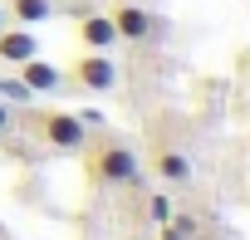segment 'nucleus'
<instances>
[{
  "mask_svg": "<svg viewBox=\"0 0 250 240\" xmlns=\"http://www.w3.org/2000/svg\"><path fill=\"white\" fill-rule=\"evenodd\" d=\"M83 172L93 186L118 191V186H133L143 177V162L123 138H93V142H83Z\"/></svg>",
  "mask_w": 250,
  "mask_h": 240,
  "instance_id": "obj_1",
  "label": "nucleus"
},
{
  "mask_svg": "<svg viewBox=\"0 0 250 240\" xmlns=\"http://www.w3.org/2000/svg\"><path fill=\"white\" fill-rule=\"evenodd\" d=\"M25 123H30V133H35V138H40L49 152H83V142H88V128L79 123L74 113H64V108L30 113Z\"/></svg>",
  "mask_w": 250,
  "mask_h": 240,
  "instance_id": "obj_2",
  "label": "nucleus"
},
{
  "mask_svg": "<svg viewBox=\"0 0 250 240\" xmlns=\"http://www.w3.org/2000/svg\"><path fill=\"white\" fill-rule=\"evenodd\" d=\"M64 83H79L83 93H113L118 88V64L108 59V49H83L69 64V79Z\"/></svg>",
  "mask_w": 250,
  "mask_h": 240,
  "instance_id": "obj_3",
  "label": "nucleus"
},
{
  "mask_svg": "<svg viewBox=\"0 0 250 240\" xmlns=\"http://www.w3.org/2000/svg\"><path fill=\"white\" fill-rule=\"evenodd\" d=\"M108 20H113L118 40H128V44H152V40H157V20H152V10L133 5V0H123L118 10H108Z\"/></svg>",
  "mask_w": 250,
  "mask_h": 240,
  "instance_id": "obj_4",
  "label": "nucleus"
},
{
  "mask_svg": "<svg viewBox=\"0 0 250 240\" xmlns=\"http://www.w3.org/2000/svg\"><path fill=\"white\" fill-rule=\"evenodd\" d=\"M35 54H40V40H35L30 25H5V30H0V64H15L20 69Z\"/></svg>",
  "mask_w": 250,
  "mask_h": 240,
  "instance_id": "obj_5",
  "label": "nucleus"
},
{
  "mask_svg": "<svg viewBox=\"0 0 250 240\" xmlns=\"http://www.w3.org/2000/svg\"><path fill=\"white\" fill-rule=\"evenodd\" d=\"M20 83H25L30 93H59V88H64V69L35 54V59H25V64H20Z\"/></svg>",
  "mask_w": 250,
  "mask_h": 240,
  "instance_id": "obj_6",
  "label": "nucleus"
},
{
  "mask_svg": "<svg viewBox=\"0 0 250 240\" xmlns=\"http://www.w3.org/2000/svg\"><path fill=\"white\" fill-rule=\"evenodd\" d=\"M79 44H83V49H113V44H118V30H113V20H108L103 10H88V15H79Z\"/></svg>",
  "mask_w": 250,
  "mask_h": 240,
  "instance_id": "obj_7",
  "label": "nucleus"
},
{
  "mask_svg": "<svg viewBox=\"0 0 250 240\" xmlns=\"http://www.w3.org/2000/svg\"><path fill=\"white\" fill-rule=\"evenodd\" d=\"M152 172H157L167 186H187V181H191V157L177 152V147H157V152H152Z\"/></svg>",
  "mask_w": 250,
  "mask_h": 240,
  "instance_id": "obj_8",
  "label": "nucleus"
},
{
  "mask_svg": "<svg viewBox=\"0 0 250 240\" xmlns=\"http://www.w3.org/2000/svg\"><path fill=\"white\" fill-rule=\"evenodd\" d=\"M5 20H15V25H44V20H54V0H10Z\"/></svg>",
  "mask_w": 250,
  "mask_h": 240,
  "instance_id": "obj_9",
  "label": "nucleus"
},
{
  "mask_svg": "<svg viewBox=\"0 0 250 240\" xmlns=\"http://www.w3.org/2000/svg\"><path fill=\"white\" fill-rule=\"evenodd\" d=\"M191 235H196V225H191L187 216H177V220L167 216V220L157 225V240H191Z\"/></svg>",
  "mask_w": 250,
  "mask_h": 240,
  "instance_id": "obj_10",
  "label": "nucleus"
},
{
  "mask_svg": "<svg viewBox=\"0 0 250 240\" xmlns=\"http://www.w3.org/2000/svg\"><path fill=\"white\" fill-rule=\"evenodd\" d=\"M0 98H5V103H30L35 93H30L20 79H0Z\"/></svg>",
  "mask_w": 250,
  "mask_h": 240,
  "instance_id": "obj_11",
  "label": "nucleus"
},
{
  "mask_svg": "<svg viewBox=\"0 0 250 240\" xmlns=\"http://www.w3.org/2000/svg\"><path fill=\"white\" fill-rule=\"evenodd\" d=\"M147 216H152V220H157V225H162V220H167V216H172V196H167V191H157V196H152V201H147Z\"/></svg>",
  "mask_w": 250,
  "mask_h": 240,
  "instance_id": "obj_12",
  "label": "nucleus"
},
{
  "mask_svg": "<svg viewBox=\"0 0 250 240\" xmlns=\"http://www.w3.org/2000/svg\"><path fill=\"white\" fill-rule=\"evenodd\" d=\"M74 118H79L83 128H103V113H98V108H83V113H74Z\"/></svg>",
  "mask_w": 250,
  "mask_h": 240,
  "instance_id": "obj_13",
  "label": "nucleus"
},
{
  "mask_svg": "<svg viewBox=\"0 0 250 240\" xmlns=\"http://www.w3.org/2000/svg\"><path fill=\"white\" fill-rule=\"evenodd\" d=\"M10 118H15V113H10V103H5V98H0V133H5V128H10Z\"/></svg>",
  "mask_w": 250,
  "mask_h": 240,
  "instance_id": "obj_14",
  "label": "nucleus"
},
{
  "mask_svg": "<svg viewBox=\"0 0 250 240\" xmlns=\"http://www.w3.org/2000/svg\"><path fill=\"white\" fill-rule=\"evenodd\" d=\"M0 30H5V5H0Z\"/></svg>",
  "mask_w": 250,
  "mask_h": 240,
  "instance_id": "obj_15",
  "label": "nucleus"
}]
</instances>
